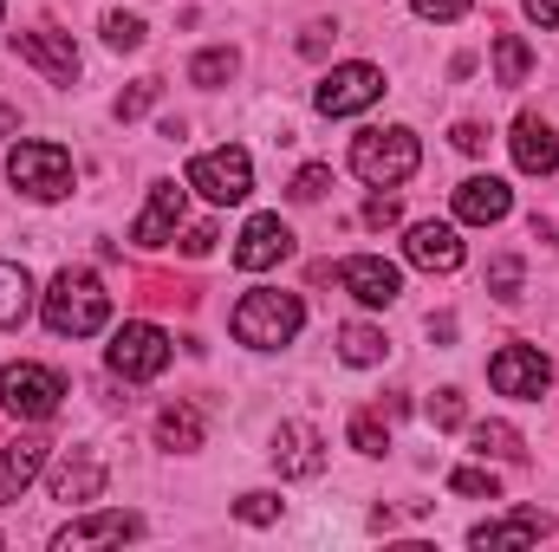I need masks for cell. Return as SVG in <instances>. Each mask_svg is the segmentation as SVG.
Masks as SVG:
<instances>
[{
  "mask_svg": "<svg viewBox=\"0 0 559 552\" xmlns=\"http://www.w3.org/2000/svg\"><path fill=\"white\" fill-rule=\"evenodd\" d=\"M39 319H46L52 338H92V332L111 325V292H105V279L98 274L66 267V274H52V286H46Z\"/></svg>",
  "mask_w": 559,
  "mask_h": 552,
  "instance_id": "1",
  "label": "cell"
},
{
  "mask_svg": "<svg viewBox=\"0 0 559 552\" xmlns=\"http://www.w3.org/2000/svg\"><path fill=\"white\" fill-rule=\"evenodd\" d=\"M299 325H306V305H299V292H280V286H254V292L235 305V319H228V332H235L241 345H254V351L293 345Z\"/></svg>",
  "mask_w": 559,
  "mask_h": 552,
  "instance_id": "2",
  "label": "cell"
},
{
  "mask_svg": "<svg viewBox=\"0 0 559 552\" xmlns=\"http://www.w3.org/2000/svg\"><path fill=\"white\" fill-rule=\"evenodd\" d=\"M423 163V143L417 131H404V124H391V131H365V137L352 143V169L371 182V189H397V182H411Z\"/></svg>",
  "mask_w": 559,
  "mask_h": 552,
  "instance_id": "3",
  "label": "cell"
},
{
  "mask_svg": "<svg viewBox=\"0 0 559 552\" xmlns=\"http://www.w3.org/2000/svg\"><path fill=\"white\" fill-rule=\"evenodd\" d=\"M7 176H13V189H26L33 202H66L72 195V149L66 143H13L7 149Z\"/></svg>",
  "mask_w": 559,
  "mask_h": 552,
  "instance_id": "4",
  "label": "cell"
},
{
  "mask_svg": "<svg viewBox=\"0 0 559 552\" xmlns=\"http://www.w3.org/2000/svg\"><path fill=\"white\" fill-rule=\"evenodd\" d=\"M195 195H209L215 208H235V202H248L254 195V163H248V149H235V143H222V149H202V156H189V176H182Z\"/></svg>",
  "mask_w": 559,
  "mask_h": 552,
  "instance_id": "5",
  "label": "cell"
},
{
  "mask_svg": "<svg viewBox=\"0 0 559 552\" xmlns=\"http://www.w3.org/2000/svg\"><path fill=\"white\" fill-rule=\"evenodd\" d=\"M66 404V377L52 364H7L0 371V410L20 416V422H46V416Z\"/></svg>",
  "mask_w": 559,
  "mask_h": 552,
  "instance_id": "6",
  "label": "cell"
},
{
  "mask_svg": "<svg viewBox=\"0 0 559 552\" xmlns=\"http://www.w3.org/2000/svg\"><path fill=\"white\" fill-rule=\"evenodd\" d=\"M111 371H118L124 384H150V377H163V371H169V332L150 325V319L118 325V338H111Z\"/></svg>",
  "mask_w": 559,
  "mask_h": 552,
  "instance_id": "7",
  "label": "cell"
},
{
  "mask_svg": "<svg viewBox=\"0 0 559 552\" xmlns=\"http://www.w3.org/2000/svg\"><path fill=\"white\" fill-rule=\"evenodd\" d=\"M488 384H495L501 397H514V404H540L547 384H554V364H547L540 345H501V351L488 358Z\"/></svg>",
  "mask_w": 559,
  "mask_h": 552,
  "instance_id": "8",
  "label": "cell"
},
{
  "mask_svg": "<svg viewBox=\"0 0 559 552\" xmlns=\"http://www.w3.org/2000/svg\"><path fill=\"white\" fill-rule=\"evenodd\" d=\"M378 98H384V72L365 65V59L332 65V72L319 79V92H312V105H319L325 118H352V111H365V105H378Z\"/></svg>",
  "mask_w": 559,
  "mask_h": 552,
  "instance_id": "9",
  "label": "cell"
},
{
  "mask_svg": "<svg viewBox=\"0 0 559 552\" xmlns=\"http://www.w3.org/2000/svg\"><path fill=\"white\" fill-rule=\"evenodd\" d=\"M332 274H338V286H345L358 305H397V292H404V274H397L384 254H352V261H338Z\"/></svg>",
  "mask_w": 559,
  "mask_h": 552,
  "instance_id": "10",
  "label": "cell"
},
{
  "mask_svg": "<svg viewBox=\"0 0 559 552\" xmlns=\"http://www.w3.org/2000/svg\"><path fill=\"white\" fill-rule=\"evenodd\" d=\"M293 254V228L280 221V215H254L248 228H241V241H235V267L241 274H267Z\"/></svg>",
  "mask_w": 559,
  "mask_h": 552,
  "instance_id": "11",
  "label": "cell"
},
{
  "mask_svg": "<svg viewBox=\"0 0 559 552\" xmlns=\"http://www.w3.org/2000/svg\"><path fill=\"white\" fill-rule=\"evenodd\" d=\"M13 59L39 65L52 85H72V79H79V46H72L66 33H46V26H33V33H13Z\"/></svg>",
  "mask_w": 559,
  "mask_h": 552,
  "instance_id": "12",
  "label": "cell"
},
{
  "mask_svg": "<svg viewBox=\"0 0 559 552\" xmlns=\"http://www.w3.org/2000/svg\"><path fill=\"white\" fill-rule=\"evenodd\" d=\"M274 468H280V475H293V481H312V475H325V435H319L312 422H280V435H274Z\"/></svg>",
  "mask_w": 559,
  "mask_h": 552,
  "instance_id": "13",
  "label": "cell"
},
{
  "mask_svg": "<svg viewBox=\"0 0 559 552\" xmlns=\"http://www.w3.org/2000/svg\"><path fill=\"white\" fill-rule=\"evenodd\" d=\"M182 202H189V182L176 189V182H156L150 189V208L138 215V228H131V241L138 248H163V241H176V228H182Z\"/></svg>",
  "mask_w": 559,
  "mask_h": 552,
  "instance_id": "14",
  "label": "cell"
},
{
  "mask_svg": "<svg viewBox=\"0 0 559 552\" xmlns=\"http://www.w3.org/2000/svg\"><path fill=\"white\" fill-rule=\"evenodd\" d=\"M508 208H514V189H508L501 176H468V182L455 189V215H462L468 228H495V221H508Z\"/></svg>",
  "mask_w": 559,
  "mask_h": 552,
  "instance_id": "15",
  "label": "cell"
},
{
  "mask_svg": "<svg viewBox=\"0 0 559 552\" xmlns=\"http://www.w3.org/2000/svg\"><path fill=\"white\" fill-rule=\"evenodd\" d=\"M404 254H411V267H423V274H455L462 267V235L449 221H417L411 241H404Z\"/></svg>",
  "mask_w": 559,
  "mask_h": 552,
  "instance_id": "16",
  "label": "cell"
},
{
  "mask_svg": "<svg viewBox=\"0 0 559 552\" xmlns=\"http://www.w3.org/2000/svg\"><path fill=\"white\" fill-rule=\"evenodd\" d=\"M39 468H46V442H39V435L7 442V448H0V507H13V501L39 481Z\"/></svg>",
  "mask_w": 559,
  "mask_h": 552,
  "instance_id": "17",
  "label": "cell"
},
{
  "mask_svg": "<svg viewBox=\"0 0 559 552\" xmlns=\"http://www.w3.org/2000/svg\"><path fill=\"white\" fill-rule=\"evenodd\" d=\"M514 163L527 169V176H559V131L554 124H540L534 111L527 118H514Z\"/></svg>",
  "mask_w": 559,
  "mask_h": 552,
  "instance_id": "18",
  "label": "cell"
},
{
  "mask_svg": "<svg viewBox=\"0 0 559 552\" xmlns=\"http://www.w3.org/2000/svg\"><path fill=\"white\" fill-rule=\"evenodd\" d=\"M554 533V520L540 514V507H521V514H508V520H481L475 533H468V547H534V540H547Z\"/></svg>",
  "mask_w": 559,
  "mask_h": 552,
  "instance_id": "19",
  "label": "cell"
},
{
  "mask_svg": "<svg viewBox=\"0 0 559 552\" xmlns=\"http://www.w3.org/2000/svg\"><path fill=\"white\" fill-rule=\"evenodd\" d=\"M143 520L138 514H85V520H72V527H59V547H124V540H138Z\"/></svg>",
  "mask_w": 559,
  "mask_h": 552,
  "instance_id": "20",
  "label": "cell"
},
{
  "mask_svg": "<svg viewBox=\"0 0 559 552\" xmlns=\"http://www.w3.org/2000/svg\"><path fill=\"white\" fill-rule=\"evenodd\" d=\"M98 494H105V461H98V455L79 448V455H66V461L52 468V501L72 507V501H98Z\"/></svg>",
  "mask_w": 559,
  "mask_h": 552,
  "instance_id": "21",
  "label": "cell"
},
{
  "mask_svg": "<svg viewBox=\"0 0 559 552\" xmlns=\"http://www.w3.org/2000/svg\"><path fill=\"white\" fill-rule=\"evenodd\" d=\"M202 435H209V422H202V410H189V404H169V410L156 416V442L176 448V455L202 448Z\"/></svg>",
  "mask_w": 559,
  "mask_h": 552,
  "instance_id": "22",
  "label": "cell"
},
{
  "mask_svg": "<svg viewBox=\"0 0 559 552\" xmlns=\"http://www.w3.org/2000/svg\"><path fill=\"white\" fill-rule=\"evenodd\" d=\"M338 358L358 364V371H365V364H384V358H391V338H384L378 325H338Z\"/></svg>",
  "mask_w": 559,
  "mask_h": 552,
  "instance_id": "23",
  "label": "cell"
},
{
  "mask_svg": "<svg viewBox=\"0 0 559 552\" xmlns=\"http://www.w3.org/2000/svg\"><path fill=\"white\" fill-rule=\"evenodd\" d=\"M26 312H33V279H26V267L0 261V325L13 332V325H26Z\"/></svg>",
  "mask_w": 559,
  "mask_h": 552,
  "instance_id": "24",
  "label": "cell"
},
{
  "mask_svg": "<svg viewBox=\"0 0 559 552\" xmlns=\"http://www.w3.org/2000/svg\"><path fill=\"white\" fill-rule=\"evenodd\" d=\"M527 72H534V52H527V39L521 33H501L495 39V85H527Z\"/></svg>",
  "mask_w": 559,
  "mask_h": 552,
  "instance_id": "25",
  "label": "cell"
},
{
  "mask_svg": "<svg viewBox=\"0 0 559 552\" xmlns=\"http://www.w3.org/2000/svg\"><path fill=\"white\" fill-rule=\"evenodd\" d=\"M468 448H475L481 461H488V455H495V461H521V455H527L508 422H475V429H468Z\"/></svg>",
  "mask_w": 559,
  "mask_h": 552,
  "instance_id": "26",
  "label": "cell"
},
{
  "mask_svg": "<svg viewBox=\"0 0 559 552\" xmlns=\"http://www.w3.org/2000/svg\"><path fill=\"white\" fill-rule=\"evenodd\" d=\"M235 46H209V52H195V65H189V79L202 85V92H215V85H228L235 79Z\"/></svg>",
  "mask_w": 559,
  "mask_h": 552,
  "instance_id": "27",
  "label": "cell"
},
{
  "mask_svg": "<svg viewBox=\"0 0 559 552\" xmlns=\"http://www.w3.org/2000/svg\"><path fill=\"white\" fill-rule=\"evenodd\" d=\"M143 39H150V26H143L138 13H105V46L111 52H138Z\"/></svg>",
  "mask_w": 559,
  "mask_h": 552,
  "instance_id": "28",
  "label": "cell"
},
{
  "mask_svg": "<svg viewBox=\"0 0 559 552\" xmlns=\"http://www.w3.org/2000/svg\"><path fill=\"white\" fill-rule=\"evenodd\" d=\"M449 494H468V501H501V475H488V468H455V475H449Z\"/></svg>",
  "mask_w": 559,
  "mask_h": 552,
  "instance_id": "29",
  "label": "cell"
},
{
  "mask_svg": "<svg viewBox=\"0 0 559 552\" xmlns=\"http://www.w3.org/2000/svg\"><path fill=\"white\" fill-rule=\"evenodd\" d=\"M352 448H358V455H384V448H391V429H384V416H371V410L352 416Z\"/></svg>",
  "mask_w": 559,
  "mask_h": 552,
  "instance_id": "30",
  "label": "cell"
},
{
  "mask_svg": "<svg viewBox=\"0 0 559 552\" xmlns=\"http://www.w3.org/2000/svg\"><path fill=\"white\" fill-rule=\"evenodd\" d=\"M521 279H527V261H521V254H501V261L488 267V292H495V299H521Z\"/></svg>",
  "mask_w": 559,
  "mask_h": 552,
  "instance_id": "31",
  "label": "cell"
},
{
  "mask_svg": "<svg viewBox=\"0 0 559 552\" xmlns=\"http://www.w3.org/2000/svg\"><path fill=\"white\" fill-rule=\"evenodd\" d=\"M156 98H163V85H156V79H138L131 92H118V105H111V111H118V124H131V118H143Z\"/></svg>",
  "mask_w": 559,
  "mask_h": 552,
  "instance_id": "32",
  "label": "cell"
},
{
  "mask_svg": "<svg viewBox=\"0 0 559 552\" xmlns=\"http://www.w3.org/2000/svg\"><path fill=\"white\" fill-rule=\"evenodd\" d=\"M235 514H241L248 527H274V520H280V494L254 488V494H241V501H235Z\"/></svg>",
  "mask_w": 559,
  "mask_h": 552,
  "instance_id": "33",
  "label": "cell"
},
{
  "mask_svg": "<svg viewBox=\"0 0 559 552\" xmlns=\"http://www.w3.org/2000/svg\"><path fill=\"white\" fill-rule=\"evenodd\" d=\"M325 189H332V169H325V163H306V169L293 176V189H286V195H293V202H319Z\"/></svg>",
  "mask_w": 559,
  "mask_h": 552,
  "instance_id": "34",
  "label": "cell"
},
{
  "mask_svg": "<svg viewBox=\"0 0 559 552\" xmlns=\"http://www.w3.org/2000/svg\"><path fill=\"white\" fill-rule=\"evenodd\" d=\"M423 416H429L436 429H455V422L468 416V404H462V391H436V397L423 404Z\"/></svg>",
  "mask_w": 559,
  "mask_h": 552,
  "instance_id": "35",
  "label": "cell"
},
{
  "mask_svg": "<svg viewBox=\"0 0 559 552\" xmlns=\"http://www.w3.org/2000/svg\"><path fill=\"white\" fill-rule=\"evenodd\" d=\"M397 215H404V208H397V195H384V189L365 202V221H371V228H397Z\"/></svg>",
  "mask_w": 559,
  "mask_h": 552,
  "instance_id": "36",
  "label": "cell"
},
{
  "mask_svg": "<svg viewBox=\"0 0 559 552\" xmlns=\"http://www.w3.org/2000/svg\"><path fill=\"white\" fill-rule=\"evenodd\" d=\"M215 241H222V235H215L209 221H195V228L182 235V254H189V261H209V254H215Z\"/></svg>",
  "mask_w": 559,
  "mask_h": 552,
  "instance_id": "37",
  "label": "cell"
},
{
  "mask_svg": "<svg viewBox=\"0 0 559 552\" xmlns=\"http://www.w3.org/2000/svg\"><path fill=\"white\" fill-rule=\"evenodd\" d=\"M411 7H417L423 20H462L468 13V0H411Z\"/></svg>",
  "mask_w": 559,
  "mask_h": 552,
  "instance_id": "38",
  "label": "cell"
},
{
  "mask_svg": "<svg viewBox=\"0 0 559 552\" xmlns=\"http://www.w3.org/2000/svg\"><path fill=\"white\" fill-rule=\"evenodd\" d=\"M449 137H455V149H462V156H481V149H488V131H481V124H455Z\"/></svg>",
  "mask_w": 559,
  "mask_h": 552,
  "instance_id": "39",
  "label": "cell"
},
{
  "mask_svg": "<svg viewBox=\"0 0 559 552\" xmlns=\"http://www.w3.org/2000/svg\"><path fill=\"white\" fill-rule=\"evenodd\" d=\"M527 20L534 26H559V0H527Z\"/></svg>",
  "mask_w": 559,
  "mask_h": 552,
  "instance_id": "40",
  "label": "cell"
},
{
  "mask_svg": "<svg viewBox=\"0 0 559 552\" xmlns=\"http://www.w3.org/2000/svg\"><path fill=\"white\" fill-rule=\"evenodd\" d=\"M13 124H20V111H13V105H0V137H7Z\"/></svg>",
  "mask_w": 559,
  "mask_h": 552,
  "instance_id": "41",
  "label": "cell"
},
{
  "mask_svg": "<svg viewBox=\"0 0 559 552\" xmlns=\"http://www.w3.org/2000/svg\"><path fill=\"white\" fill-rule=\"evenodd\" d=\"M0 20H7V7H0Z\"/></svg>",
  "mask_w": 559,
  "mask_h": 552,
  "instance_id": "42",
  "label": "cell"
}]
</instances>
